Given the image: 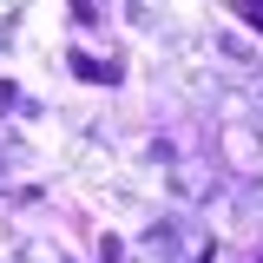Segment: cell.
I'll return each instance as SVG.
<instances>
[{
	"mask_svg": "<svg viewBox=\"0 0 263 263\" xmlns=\"http://www.w3.org/2000/svg\"><path fill=\"white\" fill-rule=\"evenodd\" d=\"M237 13H243V20H250V27L263 33V0H237Z\"/></svg>",
	"mask_w": 263,
	"mask_h": 263,
	"instance_id": "obj_2",
	"label": "cell"
},
{
	"mask_svg": "<svg viewBox=\"0 0 263 263\" xmlns=\"http://www.w3.org/2000/svg\"><path fill=\"white\" fill-rule=\"evenodd\" d=\"M72 72L92 79V86H112V79H119V66H112V60H92V53H72Z\"/></svg>",
	"mask_w": 263,
	"mask_h": 263,
	"instance_id": "obj_1",
	"label": "cell"
}]
</instances>
